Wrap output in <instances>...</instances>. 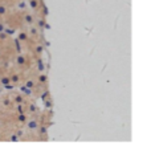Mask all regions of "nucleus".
Listing matches in <instances>:
<instances>
[{
	"instance_id": "nucleus-1",
	"label": "nucleus",
	"mask_w": 151,
	"mask_h": 155,
	"mask_svg": "<svg viewBox=\"0 0 151 155\" xmlns=\"http://www.w3.org/2000/svg\"><path fill=\"white\" fill-rule=\"evenodd\" d=\"M37 122L36 121H31L29 123H28V127H29V130H36L37 129Z\"/></svg>"
}]
</instances>
